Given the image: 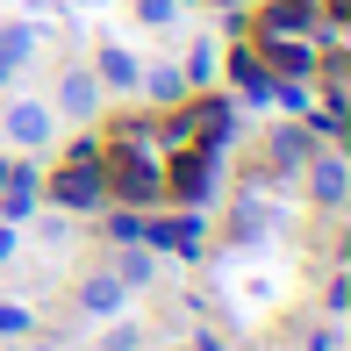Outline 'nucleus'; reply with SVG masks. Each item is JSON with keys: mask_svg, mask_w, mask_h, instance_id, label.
I'll use <instances>...</instances> for the list:
<instances>
[{"mask_svg": "<svg viewBox=\"0 0 351 351\" xmlns=\"http://www.w3.org/2000/svg\"><path fill=\"white\" fill-rule=\"evenodd\" d=\"M51 201L58 208H101L108 201V172H101V151H93V143L72 151V165L51 180Z\"/></svg>", "mask_w": 351, "mask_h": 351, "instance_id": "1", "label": "nucleus"}, {"mask_svg": "<svg viewBox=\"0 0 351 351\" xmlns=\"http://www.w3.org/2000/svg\"><path fill=\"white\" fill-rule=\"evenodd\" d=\"M51 136H58V115L43 101H8V143L14 151H43Z\"/></svg>", "mask_w": 351, "mask_h": 351, "instance_id": "4", "label": "nucleus"}, {"mask_svg": "<svg viewBox=\"0 0 351 351\" xmlns=\"http://www.w3.org/2000/svg\"><path fill=\"white\" fill-rule=\"evenodd\" d=\"M136 58L122 51V43H101V58H93V79H101V93H136Z\"/></svg>", "mask_w": 351, "mask_h": 351, "instance_id": "6", "label": "nucleus"}, {"mask_svg": "<svg viewBox=\"0 0 351 351\" xmlns=\"http://www.w3.org/2000/svg\"><path fill=\"white\" fill-rule=\"evenodd\" d=\"M258 29H315V0H273V8H265V22Z\"/></svg>", "mask_w": 351, "mask_h": 351, "instance_id": "10", "label": "nucleus"}, {"mask_svg": "<svg viewBox=\"0 0 351 351\" xmlns=\"http://www.w3.org/2000/svg\"><path fill=\"white\" fill-rule=\"evenodd\" d=\"M8 72H14V58H8V51H0V86H8Z\"/></svg>", "mask_w": 351, "mask_h": 351, "instance_id": "12", "label": "nucleus"}, {"mask_svg": "<svg viewBox=\"0 0 351 351\" xmlns=\"http://www.w3.org/2000/svg\"><path fill=\"white\" fill-rule=\"evenodd\" d=\"M101 172H108V186H115L122 201H158L165 194V172L151 165V151H115Z\"/></svg>", "mask_w": 351, "mask_h": 351, "instance_id": "2", "label": "nucleus"}, {"mask_svg": "<svg viewBox=\"0 0 351 351\" xmlns=\"http://www.w3.org/2000/svg\"><path fill=\"white\" fill-rule=\"evenodd\" d=\"M301 165H308V201H315L323 215H337L344 194H351V165H344V151H308Z\"/></svg>", "mask_w": 351, "mask_h": 351, "instance_id": "3", "label": "nucleus"}, {"mask_svg": "<svg viewBox=\"0 0 351 351\" xmlns=\"http://www.w3.org/2000/svg\"><path fill=\"white\" fill-rule=\"evenodd\" d=\"M93 108H101V79H93V72H65V79H58V108H51V115L86 122Z\"/></svg>", "mask_w": 351, "mask_h": 351, "instance_id": "5", "label": "nucleus"}, {"mask_svg": "<svg viewBox=\"0 0 351 351\" xmlns=\"http://www.w3.org/2000/svg\"><path fill=\"white\" fill-rule=\"evenodd\" d=\"M122 301H130V287H122V273H93L86 287H79V308H86V315H115Z\"/></svg>", "mask_w": 351, "mask_h": 351, "instance_id": "8", "label": "nucleus"}, {"mask_svg": "<svg viewBox=\"0 0 351 351\" xmlns=\"http://www.w3.org/2000/svg\"><path fill=\"white\" fill-rule=\"evenodd\" d=\"M222 8H230V0H222Z\"/></svg>", "mask_w": 351, "mask_h": 351, "instance_id": "13", "label": "nucleus"}, {"mask_svg": "<svg viewBox=\"0 0 351 351\" xmlns=\"http://www.w3.org/2000/svg\"><path fill=\"white\" fill-rule=\"evenodd\" d=\"M230 79L244 86V101H273V93H280V79L265 72V58H258V51H230Z\"/></svg>", "mask_w": 351, "mask_h": 351, "instance_id": "7", "label": "nucleus"}, {"mask_svg": "<svg viewBox=\"0 0 351 351\" xmlns=\"http://www.w3.org/2000/svg\"><path fill=\"white\" fill-rule=\"evenodd\" d=\"M136 86L151 93L158 108H180V101H186V72H180V65H151V72H136Z\"/></svg>", "mask_w": 351, "mask_h": 351, "instance_id": "9", "label": "nucleus"}, {"mask_svg": "<svg viewBox=\"0 0 351 351\" xmlns=\"http://www.w3.org/2000/svg\"><path fill=\"white\" fill-rule=\"evenodd\" d=\"M22 330H29V308L22 301H0V337H22Z\"/></svg>", "mask_w": 351, "mask_h": 351, "instance_id": "11", "label": "nucleus"}]
</instances>
